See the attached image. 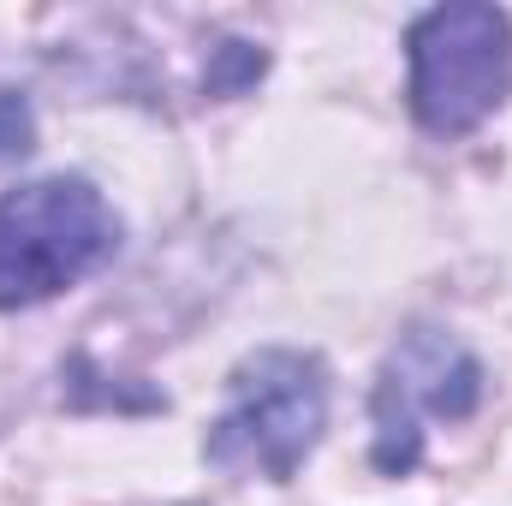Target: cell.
I'll list each match as a JSON object with an SVG mask.
<instances>
[{"label": "cell", "instance_id": "obj_5", "mask_svg": "<svg viewBox=\"0 0 512 506\" xmlns=\"http://www.w3.org/2000/svg\"><path fill=\"white\" fill-rule=\"evenodd\" d=\"M24 149H30V108H24V96L0 90V161H12Z\"/></svg>", "mask_w": 512, "mask_h": 506}, {"label": "cell", "instance_id": "obj_1", "mask_svg": "<svg viewBox=\"0 0 512 506\" xmlns=\"http://www.w3.org/2000/svg\"><path fill=\"white\" fill-rule=\"evenodd\" d=\"M120 221L84 179H36L0 197V310L42 304L114 251Z\"/></svg>", "mask_w": 512, "mask_h": 506}, {"label": "cell", "instance_id": "obj_2", "mask_svg": "<svg viewBox=\"0 0 512 506\" xmlns=\"http://www.w3.org/2000/svg\"><path fill=\"white\" fill-rule=\"evenodd\" d=\"M328 423V376L310 352H256L233 376V399L209 429V459L286 483Z\"/></svg>", "mask_w": 512, "mask_h": 506}, {"label": "cell", "instance_id": "obj_3", "mask_svg": "<svg viewBox=\"0 0 512 506\" xmlns=\"http://www.w3.org/2000/svg\"><path fill=\"white\" fill-rule=\"evenodd\" d=\"M512 84V24L495 6H435L411 24V114L435 137L483 126Z\"/></svg>", "mask_w": 512, "mask_h": 506}, {"label": "cell", "instance_id": "obj_4", "mask_svg": "<svg viewBox=\"0 0 512 506\" xmlns=\"http://www.w3.org/2000/svg\"><path fill=\"white\" fill-rule=\"evenodd\" d=\"M483 393V370L477 358L435 334V328H417L382 370L376 387V465L382 471H411L417 453H423V411L429 417H471Z\"/></svg>", "mask_w": 512, "mask_h": 506}]
</instances>
